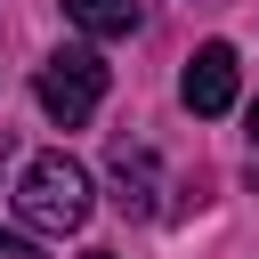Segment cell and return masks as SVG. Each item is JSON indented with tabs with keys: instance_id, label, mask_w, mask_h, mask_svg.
<instances>
[{
	"instance_id": "cell-8",
	"label": "cell",
	"mask_w": 259,
	"mask_h": 259,
	"mask_svg": "<svg viewBox=\"0 0 259 259\" xmlns=\"http://www.w3.org/2000/svg\"><path fill=\"white\" fill-rule=\"evenodd\" d=\"M251 138H259V105H251Z\"/></svg>"
},
{
	"instance_id": "cell-3",
	"label": "cell",
	"mask_w": 259,
	"mask_h": 259,
	"mask_svg": "<svg viewBox=\"0 0 259 259\" xmlns=\"http://www.w3.org/2000/svg\"><path fill=\"white\" fill-rule=\"evenodd\" d=\"M235 81H243V73H235V49H227V40H202V49L186 57V73H178V97H186L194 113H227V105H235Z\"/></svg>"
},
{
	"instance_id": "cell-7",
	"label": "cell",
	"mask_w": 259,
	"mask_h": 259,
	"mask_svg": "<svg viewBox=\"0 0 259 259\" xmlns=\"http://www.w3.org/2000/svg\"><path fill=\"white\" fill-rule=\"evenodd\" d=\"M81 259H113V251H81Z\"/></svg>"
},
{
	"instance_id": "cell-5",
	"label": "cell",
	"mask_w": 259,
	"mask_h": 259,
	"mask_svg": "<svg viewBox=\"0 0 259 259\" xmlns=\"http://www.w3.org/2000/svg\"><path fill=\"white\" fill-rule=\"evenodd\" d=\"M65 16H73L89 40H121V32H138V0H65Z\"/></svg>"
},
{
	"instance_id": "cell-2",
	"label": "cell",
	"mask_w": 259,
	"mask_h": 259,
	"mask_svg": "<svg viewBox=\"0 0 259 259\" xmlns=\"http://www.w3.org/2000/svg\"><path fill=\"white\" fill-rule=\"evenodd\" d=\"M32 97H40L49 121L81 130V121L97 113V97H105V57H97V49H57V57L32 73Z\"/></svg>"
},
{
	"instance_id": "cell-4",
	"label": "cell",
	"mask_w": 259,
	"mask_h": 259,
	"mask_svg": "<svg viewBox=\"0 0 259 259\" xmlns=\"http://www.w3.org/2000/svg\"><path fill=\"white\" fill-rule=\"evenodd\" d=\"M105 170H113V202H121L130 219H154V210H162V162H154L146 146H113Z\"/></svg>"
},
{
	"instance_id": "cell-1",
	"label": "cell",
	"mask_w": 259,
	"mask_h": 259,
	"mask_svg": "<svg viewBox=\"0 0 259 259\" xmlns=\"http://www.w3.org/2000/svg\"><path fill=\"white\" fill-rule=\"evenodd\" d=\"M16 210H24V227H40V235H73V227L89 219V170H81L73 154H32L24 178H16Z\"/></svg>"
},
{
	"instance_id": "cell-6",
	"label": "cell",
	"mask_w": 259,
	"mask_h": 259,
	"mask_svg": "<svg viewBox=\"0 0 259 259\" xmlns=\"http://www.w3.org/2000/svg\"><path fill=\"white\" fill-rule=\"evenodd\" d=\"M0 259H40V251H32V243H24L16 227H0Z\"/></svg>"
}]
</instances>
